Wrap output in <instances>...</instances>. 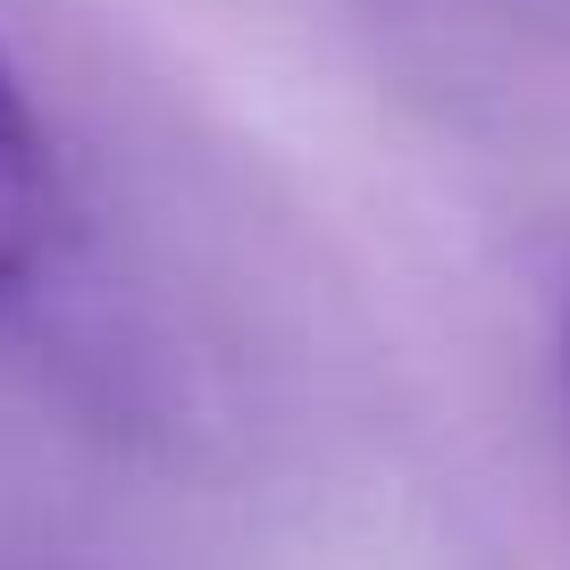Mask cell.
Returning a JSON list of instances; mask_svg holds the SVG:
<instances>
[{"label":"cell","mask_w":570,"mask_h":570,"mask_svg":"<svg viewBox=\"0 0 570 570\" xmlns=\"http://www.w3.org/2000/svg\"><path fill=\"white\" fill-rule=\"evenodd\" d=\"M51 244V151L26 109L18 76L0 59V294H18Z\"/></svg>","instance_id":"6da1fadb"}]
</instances>
